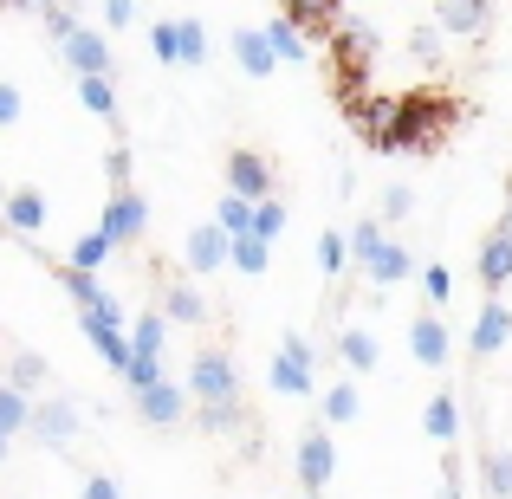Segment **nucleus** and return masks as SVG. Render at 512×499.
Wrapping results in <instances>:
<instances>
[{
	"instance_id": "obj_5",
	"label": "nucleus",
	"mask_w": 512,
	"mask_h": 499,
	"mask_svg": "<svg viewBox=\"0 0 512 499\" xmlns=\"http://www.w3.org/2000/svg\"><path fill=\"white\" fill-rule=\"evenodd\" d=\"M26 435H33L39 448H65V441L78 435V402H72V396H39Z\"/></svg>"
},
{
	"instance_id": "obj_52",
	"label": "nucleus",
	"mask_w": 512,
	"mask_h": 499,
	"mask_svg": "<svg viewBox=\"0 0 512 499\" xmlns=\"http://www.w3.org/2000/svg\"><path fill=\"white\" fill-rule=\"evenodd\" d=\"M312 499H325V493H312Z\"/></svg>"
},
{
	"instance_id": "obj_30",
	"label": "nucleus",
	"mask_w": 512,
	"mask_h": 499,
	"mask_svg": "<svg viewBox=\"0 0 512 499\" xmlns=\"http://www.w3.org/2000/svg\"><path fill=\"white\" fill-rule=\"evenodd\" d=\"M357 409H363V402H357V383H331L325 389V422L331 428H338V422H357Z\"/></svg>"
},
{
	"instance_id": "obj_12",
	"label": "nucleus",
	"mask_w": 512,
	"mask_h": 499,
	"mask_svg": "<svg viewBox=\"0 0 512 499\" xmlns=\"http://www.w3.org/2000/svg\"><path fill=\"white\" fill-rule=\"evenodd\" d=\"M357 266H363V273H370V279H376V286H402V279H409V273H415V260H409V247H402V240H389V234H383V240H376V247H370V253H363V260H357Z\"/></svg>"
},
{
	"instance_id": "obj_37",
	"label": "nucleus",
	"mask_w": 512,
	"mask_h": 499,
	"mask_svg": "<svg viewBox=\"0 0 512 499\" xmlns=\"http://www.w3.org/2000/svg\"><path fill=\"white\" fill-rule=\"evenodd\" d=\"M182 65H208V26L182 20Z\"/></svg>"
},
{
	"instance_id": "obj_48",
	"label": "nucleus",
	"mask_w": 512,
	"mask_h": 499,
	"mask_svg": "<svg viewBox=\"0 0 512 499\" xmlns=\"http://www.w3.org/2000/svg\"><path fill=\"white\" fill-rule=\"evenodd\" d=\"M7 7H26V13H46L52 0H7Z\"/></svg>"
},
{
	"instance_id": "obj_10",
	"label": "nucleus",
	"mask_w": 512,
	"mask_h": 499,
	"mask_svg": "<svg viewBox=\"0 0 512 499\" xmlns=\"http://www.w3.org/2000/svg\"><path fill=\"white\" fill-rule=\"evenodd\" d=\"M480 279H487V292H500L506 279H512V201H506L500 227L480 240Z\"/></svg>"
},
{
	"instance_id": "obj_36",
	"label": "nucleus",
	"mask_w": 512,
	"mask_h": 499,
	"mask_svg": "<svg viewBox=\"0 0 512 499\" xmlns=\"http://www.w3.org/2000/svg\"><path fill=\"white\" fill-rule=\"evenodd\" d=\"M415 214V188L409 182H389L383 188V221H409Z\"/></svg>"
},
{
	"instance_id": "obj_49",
	"label": "nucleus",
	"mask_w": 512,
	"mask_h": 499,
	"mask_svg": "<svg viewBox=\"0 0 512 499\" xmlns=\"http://www.w3.org/2000/svg\"><path fill=\"white\" fill-rule=\"evenodd\" d=\"M7 441H13V435H7V428H0V461H7Z\"/></svg>"
},
{
	"instance_id": "obj_27",
	"label": "nucleus",
	"mask_w": 512,
	"mask_h": 499,
	"mask_svg": "<svg viewBox=\"0 0 512 499\" xmlns=\"http://www.w3.org/2000/svg\"><path fill=\"white\" fill-rule=\"evenodd\" d=\"M111 247H117V240L104 234V227H91V234H78V240H72V253H65V260H72V266H91V273H98V266L111 260Z\"/></svg>"
},
{
	"instance_id": "obj_11",
	"label": "nucleus",
	"mask_w": 512,
	"mask_h": 499,
	"mask_svg": "<svg viewBox=\"0 0 512 499\" xmlns=\"http://www.w3.org/2000/svg\"><path fill=\"white\" fill-rule=\"evenodd\" d=\"M227 188L247 195V201H266V195H273V163H266L260 150H234V156H227Z\"/></svg>"
},
{
	"instance_id": "obj_31",
	"label": "nucleus",
	"mask_w": 512,
	"mask_h": 499,
	"mask_svg": "<svg viewBox=\"0 0 512 499\" xmlns=\"http://www.w3.org/2000/svg\"><path fill=\"white\" fill-rule=\"evenodd\" d=\"M150 52L163 65H182V20H156L150 26Z\"/></svg>"
},
{
	"instance_id": "obj_42",
	"label": "nucleus",
	"mask_w": 512,
	"mask_h": 499,
	"mask_svg": "<svg viewBox=\"0 0 512 499\" xmlns=\"http://www.w3.org/2000/svg\"><path fill=\"white\" fill-rule=\"evenodd\" d=\"M422 286H428V299H448V292H454V273H448V266H428V273H422Z\"/></svg>"
},
{
	"instance_id": "obj_43",
	"label": "nucleus",
	"mask_w": 512,
	"mask_h": 499,
	"mask_svg": "<svg viewBox=\"0 0 512 499\" xmlns=\"http://www.w3.org/2000/svg\"><path fill=\"white\" fill-rule=\"evenodd\" d=\"M85 499H124V487H117L111 474H91L85 480Z\"/></svg>"
},
{
	"instance_id": "obj_35",
	"label": "nucleus",
	"mask_w": 512,
	"mask_h": 499,
	"mask_svg": "<svg viewBox=\"0 0 512 499\" xmlns=\"http://www.w3.org/2000/svg\"><path fill=\"white\" fill-rule=\"evenodd\" d=\"M253 234H266V240H279V234H286V201H273V195H266L260 208H253Z\"/></svg>"
},
{
	"instance_id": "obj_3",
	"label": "nucleus",
	"mask_w": 512,
	"mask_h": 499,
	"mask_svg": "<svg viewBox=\"0 0 512 499\" xmlns=\"http://www.w3.org/2000/svg\"><path fill=\"white\" fill-rule=\"evenodd\" d=\"M188 396L195 402H240V370L227 350H195V363H188Z\"/></svg>"
},
{
	"instance_id": "obj_18",
	"label": "nucleus",
	"mask_w": 512,
	"mask_h": 499,
	"mask_svg": "<svg viewBox=\"0 0 512 499\" xmlns=\"http://www.w3.org/2000/svg\"><path fill=\"white\" fill-rule=\"evenodd\" d=\"M266 389H279V396H312V363H299V357H286V350H279L273 363H266Z\"/></svg>"
},
{
	"instance_id": "obj_39",
	"label": "nucleus",
	"mask_w": 512,
	"mask_h": 499,
	"mask_svg": "<svg viewBox=\"0 0 512 499\" xmlns=\"http://www.w3.org/2000/svg\"><path fill=\"white\" fill-rule=\"evenodd\" d=\"M46 33H52V46H65V39L78 33V13H72V7H59V0H52V7H46Z\"/></svg>"
},
{
	"instance_id": "obj_44",
	"label": "nucleus",
	"mask_w": 512,
	"mask_h": 499,
	"mask_svg": "<svg viewBox=\"0 0 512 499\" xmlns=\"http://www.w3.org/2000/svg\"><path fill=\"white\" fill-rule=\"evenodd\" d=\"M279 350H286V357H299V363H312V357H318V350H312V344H305V337H299V331H286V337H279Z\"/></svg>"
},
{
	"instance_id": "obj_4",
	"label": "nucleus",
	"mask_w": 512,
	"mask_h": 499,
	"mask_svg": "<svg viewBox=\"0 0 512 499\" xmlns=\"http://www.w3.org/2000/svg\"><path fill=\"white\" fill-rule=\"evenodd\" d=\"M104 234L117 240V247H130V240L150 234V201L137 195V188H111V201H104Z\"/></svg>"
},
{
	"instance_id": "obj_15",
	"label": "nucleus",
	"mask_w": 512,
	"mask_h": 499,
	"mask_svg": "<svg viewBox=\"0 0 512 499\" xmlns=\"http://www.w3.org/2000/svg\"><path fill=\"white\" fill-rule=\"evenodd\" d=\"M78 104H85L91 117H104V124H111V137H117L124 111H117V85H111V72H85V78H78Z\"/></svg>"
},
{
	"instance_id": "obj_38",
	"label": "nucleus",
	"mask_w": 512,
	"mask_h": 499,
	"mask_svg": "<svg viewBox=\"0 0 512 499\" xmlns=\"http://www.w3.org/2000/svg\"><path fill=\"white\" fill-rule=\"evenodd\" d=\"M409 59H422V65L441 59V20H435V26H415V33H409Z\"/></svg>"
},
{
	"instance_id": "obj_8",
	"label": "nucleus",
	"mask_w": 512,
	"mask_h": 499,
	"mask_svg": "<svg viewBox=\"0 0 512 499\" xmlns=\"http://www.w3.org/2000/svg\"><path fill=\"white\" fill-rule=\"evenodd\" d=\"M331 474H338V448H331L325 428H312V435L299 441V487H305V493H325Z\"/></svg>"
},
{
	"instance_id": "obj_46",
	"label": "nucleus",
	"mask_w": 512,
	"mask_h": 499,
	"mask_svg": "<svg viewBox=\"0 0 512 499\" xmlns=\"http://www.w3.org/2000/svg\"><path fill=\"white\" fill-rule=\"evenodd\" d=\"M13 117H20V91H13V85H0V130H7Z\"/></svg>"
},
{
	"instance_id": "obj_50",
	"label": "nucleus",
	"mask_w": 512,
	"mask_h": 499,
	"mask_svg": "<svg viewBox=\"0 0 512 499\" xmlns=\"http://www.w3.org/2000/svg\"><path fill=\"white\" fill-rule=\"evenodd\" d=\"M506 201H512V169H506Z\"/></svg>"
},
{
	"instance_id": "obj_16",
	"label": "nucleus",
	"mask_w": 512,
	"mask_h": 499,
	"mask_svg": "<svg viewBox=\"0 0 512 499\" xmlns=\"http://www.w3.org/2000/svg\"><path fill=\"white\" fill-rule=\"evenodd\" d=\"M409 350H415V363H428V370H441V363H448V325H441V318L435 312H428V318H415V325H409Z\"/></svg>"
},
{
	"instance_id": "obj_28",
	"label": "nucleus",
	"mask_w": 512,
	"mask_h": 499,
	"mask_svg": "<svg viewBox=\"0 0 512 499\" xmlns=\"http://www.w3.org/2000/svg\"><path fill=\"white\" fill-rule=\"evenodd\" d=\"M480 480H487V499H512V448H493L480 461Z\"/></svg>"
},
{
	"instance_id": "obj_47",
	"label": "nucleus",
	"mask_w": 512,
	"mask_h": 499,
	"mask_svg": "<svg viewBox=\"0 0 512 499\" xmlns=\"http://www.w3.org/2000/svg\"><path fill=\"white\" fill-rule=\"evenodd\" d=\"M104 13H111V26H130V13H137V0H104Z\"/></svg>"
},
{
	"instance_id": "obj_32",
	"label": "nucleus",
	"mask_w": 512,
	"mask_h": 499,
	"mask_svg": "<svg viewBox=\"0 0 512 499\" xmlns=\"http://www.w3.org/2000/svg\"><path fill=\"white\" fill-rule=\"evenodd\" d=\"M7 383H20V389H39V383H46V357H39V350H13V363H7Z\"/></svg>"
},
{
	"instance_id": "obj_2",
	"label": "nucleus",
	"mask_w": 512,
	"mask_h": 499,
	"mask_svg": "<svg viewBox=\"0 0 512 499\" xmlns=\"http://www.w3.org/2000/svg\"><path fill=\"white\" fill-rule=\"evenodd\" d=\"M325 59H331V78H338V98H344V91H363V85H370L376 59H383V39H376L370 20L344 13V20L331 26V39H325Z\"/></svg>"
},
{
	"instance_id": "obj_40",
	"label": "nucleus",
	"mask_w": 512,
	"mask_h": 499,
	"mask_svg": "<svg viewBox=\"0 0 512 499\" xmlns=\"http://www.w3.org/2000/svg\"><path fill=\"white\" fill-rule=\"evenodd\" d=\"M318 260H325V273H338V266L350 260V234H325L318 240Z\"/></svg>"
},
{
	"instance_id": "obj_19",
	"label": "nucleus",
	"mask_w": 512,
	"mask_h": 499,
	"mask_svg": "<svg viewBox=\"0 0 512 499\" xmlns=\"http://www.w3.org/2000/svg\"><path fill=\"white\" fill-rule=\"evenodd\" d=\"M7 227L13 234H39L46 227V195L39 188H7Z\"/></svg>"
},
{
	"instance_id": "obj_1",
	"label": "nucleus",
	"mask_w": 512,
	"mask_h": 499,
	"mask_svg": "<svg viewBox=\"0 0 512 499\" xmlns=\"http://www.w3.org/2000/svg\"><path fill=\"white\" fill-rule=\"evenodd\" d=\"M454 124H461V104L454 98H441V91H402L396 98V117H389V130H383V143L376 150H409V156H428V150H441V143L454 137Z\"/></svg>"
},
{
	"instance_id": "obj_20",
	"label": "nucleus",
	"mask_w": 512,
	"mask_h": 499,
	"mask_svg": "<svg viewBox=\"0 0 512 499\" xmlns=\"http://www.w3.org/2000/svg\"><path fill=\"white\" fill-rule=\"evenodd\" d=\"M163 312L175 318V325H208V299H201L188 279H169L163 286Z\"/></svg>"
},
{
	"instance_id": "obj_26",
	"label": "nucleus",
	"mask_w": 512,
	"mask_h": 499,
	"mask_svg": "<svg viewBox=\"0 0 512 499\" xmlns=\"http://www.w3.org/2000/svg\"><path fill=\"white\" fill-rule=\"evenodd\" d=\"M175 325L169 312H143L137 325H130V344H137V357H163V331Z\"/></svg>"
},
{
	"instance_id": "obj_21",
	"label": "nucleus",
	"mask_w": 512,
	"mask_h": 499,
	"mask_svg": "<svg viewBox=\"0 0 512 499\" xmlns=\"http://www.w3.org/2000/svg\"><path fill=\"white\" fill-rule=\"evenodd\" d=\"M266 39H273V52H279L286 65H305V59H312V33H305L299 20H286V13L266 26Z\"/></svg>"
},
{
	"instance_id": "obj_9",
	"label": "nucleus",
	"mask_w": 512,
	"mask_h": 499,
	"mask_svg": "<svg viewBox=\"0 0 512 499\" xmlns=\"http://www.w3.org/2000/svg\"><path fill=\"white\" fill-rule=\"evenodd\" d=\"M188 402H195V396H188V389H175L169 376H163V383H150V389H137V415L150 428H175L188 415Z\"/></svg>"
},
{
	"instance_id": "obj_34",
	"label": "nucleus",
	"mask_w": 512,
	"mask_h": 499,
	"mask_svg": "<svg viewBox=\"0 0 512 499\" xmlns=\"http://www.w3.org/2000/svg\"><path fill=\"white\" fill-rule=\"evenodd\" d=\"M338 350H344L350 370H376V337H370V331H344Z\"/></svg>"
},
{
	"instance_id": "obj_14",
	"label": "nucleus",
	"mask_w": 512,
	"mask_h": 499,
	"mask_svg": "<svg viewBox=\"0 0 512 499\" xmlns=\"http://www.w3.org/2000/svg\"><path fill=\"white\" fill-rule=\"evenodd\" d=\"M441 33H454V39H480L493 26V0H441Z\"/></svg>"
},
{
	"instance_id": "obj_41",
	"label": "nucleus",
	"mask_w": 512,
	"mask_h": 499,
	"mask_svg": "<svg viewBox=\"0 0 512 499\" xmlns=\"http://www.w3.org/2000/svg\"><path fill=\"white\" fill-rule=\"evenodd\" d=\"M104 182H111V188H130V150H124V143L104 156Z\"/></svg>"
},
{
	"instance_id": "obj_45",
	"label": "nucleus",
	"mask_w": 512,
	"mask_h": 499,
	"mask_svg": "<svg viewBox=\"0 0 512 499\" xmlns=\"http://www.w3.org/2000/svg\"><path fill=\"white\" fill-rule=\"evenodd\" d=\"M441 499H461V461L448 454V467H441Z\"/></svg>"
},
{
	"instance_id": "obj_51",
	"label": "nucleus",
	"mask_w": 512,
	"mask_h": 499,
	"mask_svg": "<svg viewBox=\"0 0 512 499\" xmlns=\"http://www.w3.org/2000/svg\"><path fill=\"white\" fill-rule=\"evenodd\" d=\"M0 221H7V195H0Z\"/></svg>"
},
{
	"instance_id": "obj_29",
	"label": "nucleus",
	"mask_w": 512,
	"mask_h": 499,
	"mask_svg": "<svg viewBox=\"0 0 512 499\" xmlns=\"http://www.w3.org/2000/svg\"><path fill=\"white\" fill-rule=\"evenodd\" d=\"M253 208H260V201H247V195H234V188H227L221 208H214V221H221L227 234H253Z\"/></svg>"
},
{
	"instance_id": "obj_17",
	"label": "nucleus",
	"mask_w": 512,
	"mask_h": 499,
	"mask_svg": "<svg viewBox=\"0 0 512 499\" xmlns=\"http://www.w3.org/2000/svg\"><path fill=\"white\" fill-rule=\"evenodd\" d=\"M279 13H286V20H299L305 33L331 39V26L344 20V0H279Z\"/></svg>"
},
{
	"instance_id": "obj_22",
	"label": "nucleus",
	"mask_w": 512,
	"mask_h": 499,
	"mask_svg": "<svg viewBox=\"0 0 512 499\" xmlns=\"http://www.w3.org/2000/svg\"><path fill=\"white\" fill-rule=\"evenodd\" d=\"M506 337H512V312L500 299H487V312H480V325H474V357H493Z\"/></svg>"
},
{
	"instance_id": "obj_33",
	"label": "nucleus",
	"mask_w": 512,
	"mask_h": 499,
	"mask_svg": "<svg viewBox=\"0 0 512 499\" xmlns=\"http://www.w3.org/2000/svg\"><path fill=\"white\" fill-rule=\"evenodd\" d=\"M428 435H435V441H454V435H461V409H454V396H435V402H428Z\"/></svg>"
},
{
	"instance_id": "obj_25",
	"label": "nucleus",
	"mask_w": 512,
	"mask_h": 499,
	"mask_svg": "<svg viewBox=\"0 0 512 499\" xmlns=\"http://www.w3.org/2000/svg\"><path fill=\"white\" fill-rule=\"evenodd\" d=\"M26 422H33V389L0 383V428H7V435H20Z\"/></svg>"
},
{
	"instance_id": "obj_13",
	"label": "nucleus",
	"mask_w": 512,
	"mask_h": 499,
	"mask_svg": "<svg viewBox=\"0 0 512 499\" xmlns=\"http://www.w3.org/2000/svg\"><path fill=\"white\" fill-rule=\"evenodd\" d=\"M59 59L72 65L78 78H85V72H111V39H104V33H91V26H78V33L59 46Z\"/></svg>"
},
{
	"instance_id": "obj_23",
	"label": "nucleus",
	"mask_w": 512,
	"mask_h": 499,
	"mask_svg": "<svg viewBox=\"0 0 512 499\" xmlns=\"http://www.w3.org/2000/svg\"><path fill=\"white\" fill-rule=\"evenodd\" d=\"M52 273H59V286L72 292L78 305H104V299H111V292L98 286V273H91V266H72V260H52Z\"/></svg>"
},
{
	"instance_id": "obj_24",
	"label": "nucleus",
	"mask_w": 512,
	"mask_h": 499,
	"mask_svg": "<svg viewBox=\"0 0 512 499\" xmlns=\"http://www.w3.org/2000/svg\"><path fill=\"white\" fill-rule=\"evenodd\" d=\"M266 266H273V240H266V234H234V273L260 279Z\"/></svg>"
},
{
	"instance_id": "obj_6",
	"label": "nucleus",
	"mask_w": 512,
	"mask_h": 499,
	"mask_svg": "<svg viewBox=\"0 0 512 499\" xmlns=\"http://www.w3.org/2000/svg\"><path fill=\"white\" fill-rule=\"evenodd\" d=\"M182 266L188 273H221V266H234V234H227L221 221H208V227H195V234H188V247H182Z\"/></svg>"
},
{
	"instance_id": "obj_7",
	"label": "nucleus",
	"mask_w": 512,
	"mask_h": 499,
	"mask_svg": "<svg viewBox=\"0 0 512 499\" xmlns=\"http://www.w3.org/2000/svg\"><path fill=\"white\" fill-rule=\"evenodd\" d=\"M234 65L253 78V85H266V78L279 72V52H273V39H266V26H234Z\"/></svg>"
}]
</instances>
